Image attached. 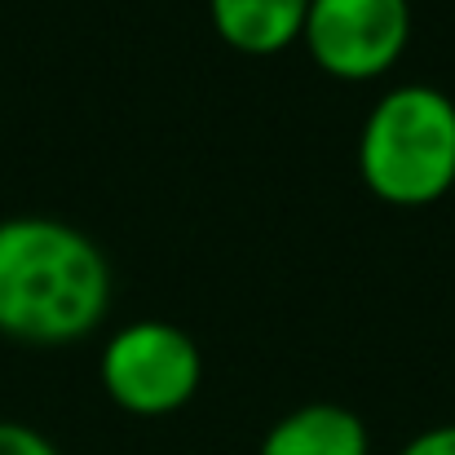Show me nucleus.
<instances>
[{"label":"nucleus","mask_w":455,"mask_h":455,"mask_svg":"<svg viewBox=\"0 0 455 455\" xmlns=\"http://www.w3.org/2000/svg\"><path fill=\"white\" fill-rule=\"evenodd\" d=\"M111 266L102 248L58 217L0 221V336L22 345H71L102 327Z\"/></svg>","instance_id":"1"},{"label":"nucleus","mask_w":455,"mask_h":455,"mask_svg":"<svg viewBox=\"0 0 455 455\" xmlns=\"http://www.w3.org/2000/svg\"><path fill=\"white\" fill-rule=\"evenodd\" d=\"M358 177L394 208H429L455 186V98L398 84L376 98L358 133Z\"/></svg>","instance_id":"2"},{"label":"nucleus","mask_w":455,"mask_h":455,"mask_svg":"<svg viewBox=\"0 0 455 455\" xmlns=\"http://www.w3.org/2000/svg\"><path fill=\"white\" fill-rule=\"evenodd\" d=\"M309 0H208L212 31L248 58H275L301 44Z\"/></svg>","instance_id":"5"},{"label":"nucleus","mask_w":455,"mask_h":455,"mask_svg":"<svg viewBox=\"0 0 455 455\" xmlns=\"http://www.w3.org/2000/svg\"><path fill=\"white\" fill-rule=\"evenodd\" d=\"M98 376L107 398L129 416H172L204 385V349L199 340L164 318H138L107 336Z\"/></svg>","instance_id":"3"},{"label":"nucleus","mask_w":455,"mask_h":455,"mask_svg":"<svg viewBox=\"0 0 455 455\" xmlns=\"http://www.w3.org/2000/svg\"><path fill=\"white\" fill-rule=\"evenodd\" d=\"M411 40V0H309L301 44L331 80H380Z\"/></svg>","instance_id":"4"},{"label":"nucleus","mask_w":455,"mask_h":455,"mask_svg":"<svg viewBox=\"0 0 455 455\" xmlns=\"http://www.w3.org/2000/svg\"><path fill=\"white\" fill-rule=\"evenodd\" d=\"M257 455H371V438L349 407L305 403L266 429Z\"/></svg>","instance_id":"6"},{"label":"nucleus","mask_w":455,"mask_h":455,"mask_svg":"<svg viewBox=\"0 0 455 455\" xmlns=\"http://www.w3.org/2000/svg\"><path fill=\"white\" fill-rule=\"evenodd\" d=\"M398 455H455V425H434L416 434Z\"/></svg>","instance_id":"8"},{"label":"nucleus","mask_w":455,"mask_h":455,"mask_svg":"<svg viewBox=\"0 0 455 455\" xmlns=\"http://www.w3.org/2000/svg\"><path fill=\"white\" fill-rule=\"evenodd\" d=\"M0 455H62L40 429L22 420H0Z\"/></svg>","instance_id":"7"}]
</instances>
